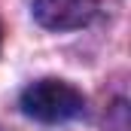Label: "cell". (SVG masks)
Masks as SVG:
<instances>
[{
	"label": "cell",
	"instance_id": "cell-2",
	"mask_svg": "<svg viewBox=\"0 0 131 131\" xmlns=\"http://www.w3.org/2000/svg\"><path fill=\"white\" fill-rule=\"evenodd\" d=\"M98 15V0H34V18L49 31H73Z\"/></svg>",
	"mask_w": 131,
	"mask_h": 131
},
{
	"label": "cell",
	"instance_id": "cell-1",
	"mask_svg": "<svg viewBox=\"0 0 131 131\" xmlns=\"http://www.w3.org/2000/svg\"><path fill=\"white\" fill-rule=\"evenodd\" d=\"M85 98L64 79H40L21 92V110L37 122H64L79 116Z\"/></svg>",
	"mask_w": 131,
	"mask_h": 131
},
{
	"label": "cell",
	"instance_id": "cell-3",
	"mask_svg": "<svg viewBox=\"0 0 131 131\" xmlns=\"http://www.w3.org/2000/svg\"><path fill=\"white\" fill-rule=\"evenodd\" d=\"M0 43H3V28H0Z\"/></svg>",
	"mask_w": 131,
	"mask_h": 131
}]
</instances>
